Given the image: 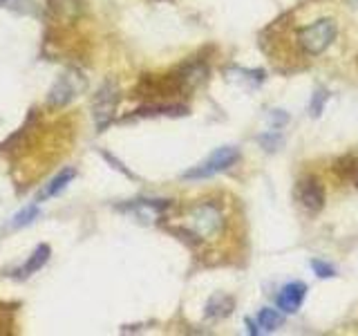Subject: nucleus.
Segmentation results:
<instances>
[{
	"instance_id": "1",
	"label": "nucleus",
	"mask_w": 358,
	"mask_h": 336,
	"mask_svg": "<svg viewBox=\"0 0 358 336\" xmlns=\"http://www.w3.org/2000/svg\"><path fill=\"white\" fill-rule=\"evenodd\" d=\"M224 229V213L215 202H199L188 213V227L173 229L179 235H186L182 240L193 238V242H201L208 238H215Z\"/></svg>"
},
{
	"instance_id": "2",
	"label": "nucleus",
	"mask_w": 358,
	"mask_h": 336,
	"mask_svg": "<svg viewBox=\"0 0 358 336\" xmlns=\"http://www.w3.org/2000/svg\"><path fill=\"white\" fill-rule=\"evenodd\" d=\"M296 38H298L300 50L305 52L307 56H318L334 43L336 22L331 18H320L316 22H311V25L300 27L298 34H296Z\"/></svg>"
},
{
	"instance_id": "3",
	"label": "nucleus",
	"mask_w": 358,
	"mask_h": 336,
	"mask_svg": "<svg viewBox=\"0 0 358 336\" xmlns=\"http://www.w3.org/2000/svg\"><path fill=\"white\" fill-rule=\"evenodd\" d=\"M238 162H240V150L235 148V146H222V148H217L215 153H210L204 162L188 168L184 173V179H208L217 173L229 171V168Z\"/></svg>"
},
{
	"instance_id": "4",
	"label": "nucleus",
	"mask_w": 358,
	"mask_h": 336,
	"mask_svg": "<svg viewBox=\"0 0 358 336\" xmlns=\"http://www.w3.org/2000/svg\"><path fill=\"white\" fill-rule=\"evenodd\" d=\"M85 90V78L78 74L76 70L65 72L63 76H59V81L54 83V88L50 90L48 104L52 108H63L70 104L72 99H76Z\"/></svg>"
},
{
	"instance_id": "5",
	"label": "nucleus",
	"mask_w": 358,
	"mask_h": 336,
	"mask_svg": "<svg viewBox=\"0 0 358 336\" xmlns=\"http://www.w3.org/2000/svg\"><path fill=\"white\" fill-rule=\"evenodd\" d=\"M117 101H119V92H117V85L106 83L103 88L99 90L94 94L92 101V117L99 132L108 128V123L115 117V110H117Z\"/></svg>"
},
{
	"instance_id": "6",
	"label": "nucleus",
	"mask_w": 358,
	"mask_h": 336,
	"mask_svg": "<svg viewBox=\"0 0 358 336\" xmlns=\"http://www.w3.org/2000/svg\"><path fill=\"white\" fill-rule=\"evenodd\" d=\"M298 202L305 206L309 213H318L324 206V186L316 175H307L298 182L296 188Z\"/></svg>"
},
{
	"instance_id": "7",
	"label": "nucleus",
	"mask_w": 358,
	"mask_h": 336,
	"mask_svg": "<svg viewBox=\"0 0 358 336\" xmlns=\"http://www.w3.org/2000/svg\"><path fill=\"white\" fill-rule=\"evenodd\" d=\"M168 206H171L168 200H134L130 204L121 206V211H128L132 216H137L139 220L148 222V220L159 218L164 211H168Z\"/></svg>"
},
{
	"instance_id": "8",
	"label": "nucleus",
	"mask_w": 358,
	"mask_h": 336,
	"mask_svg": "<svg viewBox=\"0 0 358 336\" xmlns=\"http://www.w3.org/2000/svg\"><path fill=\"white\" fill-rule=\"evenodd\" d=\"M305 296H307V285L305 283H300V280H296V283H289V285H285L282 289H280L278 307L282 312H287V314H294V312L300 309Z\"/></svg>"
},
{
	"instance_id": "9",
	"label": "nucleus",
	"mask_w": 358,
	"mask_h": 336,
	"mask_svg": "<svg viewBox=\"0 0 358 336\" xmlns=\"http://www.w3.org/2000/svg\"><path fill=\"white\" fill-rule=\"evenodd\" d=\"M76 177V171L74 168H65V171H61L56 177H52L48 184H45L41 190H38V195L36 200L38 202H45V200H50V197H56L59 193H63V190L70 186V182Z\"/></svg>"
},
{
	"instance_id": "10",
	"label": "nucleus",
	"mask_w": 358,
	"mask_h": 336,
	"mask_svg": "<svg viewBox=\"0 0 358 336\" xmlns=\"http://www.w3.org/2000/svg\"><path fill=\"white\" fill-rule=\"evenodd\" d=\"M50 246L48 244H38L36 249H34V253L29 255V260L22 265L20 269H18V278H29L31 274H36V272H41V269L48 265V260H50Z\"/></svg>"
},
{
	"instance_id": "11",
	"label": "nucleus",
	"mask_w": 358,
	"mask_h": 336,
	"mask_svg": "<svg viewBox=\"0 0 358 336\" xmlns=\"http://www.w3.org/2000/svg\"><path fill=\"white\" fill-rule=\"evenodd\" d=\"M231 309H233V298L224 296V294H215L206 305V316L208 318H224V316H229Z\"/></svg>"
},
{
	"instance_id": "12",
	"label": "nucleus",
	"mask_w": 358,
	"mask_h": 336,
	"mask_svg": "<svg viewBox=\"0 0 358 336\" xmlns=\"http://www.w3.org/2000/svg\"><path fill=\"white\" fill-rule=\"evenodd\" d=\"M282 314L278 309H271V307H264L257 314V328H262L264 332H275L280 325H282Z\"/></svg>"
},
{
	"instance_id": "13",
	"label": "nucleus",
	"mask_w": 358,
	"mask_h": 336,
	"mask_svg": "<svg viewBox=\"0 0 358 336\" xmlns=\"http://www.w3.org/2000/svg\"><path fill=\"white\" fill-rule=\"evenodd\" d=\"M0 7H5L9 11L20 16H34L36 14V3L34 0H0Z\"/></svg>"
},
{
	"instance_id": "14",
	"label": "nucleus",
	"mask_w": 358,
	"mask_h": 336,
	"mask_svg": "<svg viewBox=\"0 0 358 336\" xmlns=\"http://www.w3.org/2000/svg\"><path fill=\"white\" fill-rule=\"evenodd\" d=\"M41 218V209L38 206H27L22 209L20 213H16L14 220H11V227L18 229V227H27V224H31L34 220Z\"/></svg>"
},
{
	"instance_id": "15",
	"label": "nucleus",
	"mask_w": 358,
	"mask_h": 336,
	"mask_svg": "<svg viewBox=\"0 0 358 336\" xmlns=\"http://www.w3.org/2000/svg\"><path fill=\"white\" fill-rule=\"evenodd\" d=\"M338 171L345 173V179L347 182H352L358 186V160L356 157H343V160L338 162Z\"/></svg>"
},
{
	"instance_id": "16",
	"label": "nucleus",
	"mask_w": 358,
	"mask_h": 336,
	"mask_svg": "<svg viewBox=\"0 0 358 336\" xmlns=\"http://www.w3.org/2000/svg\"><path fill=\"white\" fill-rule=\"evenodd\" d=\"M311 269L316 272L320 278H331L336 274V269L327 262H322V260H311Z\"/></svg>"
},
{
	"instance_id": "17",
	"label": "nucleus",
	"mask_w": 358,
	"mask_h": 336,
	"mask_svg": "<svg viewBox=\"0 0 358 336\" xmlns=\"http://www.w3.org/2000/svg\"><path fill=\"white\" fill-rule=\"evenodd\" d=\"M347 3H352V5H358V0H347Z\"/></svg>"
}]
</instances>
